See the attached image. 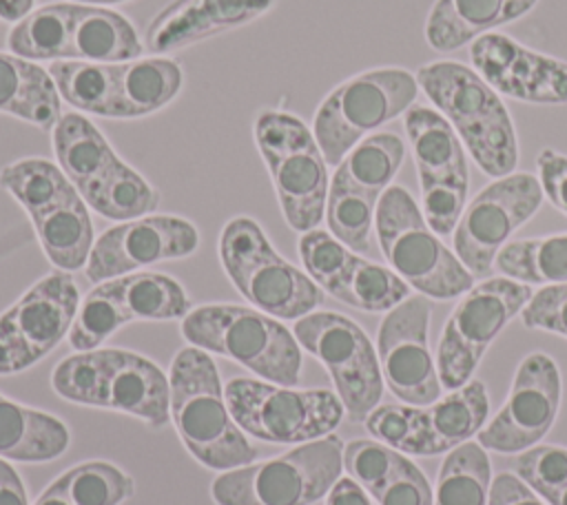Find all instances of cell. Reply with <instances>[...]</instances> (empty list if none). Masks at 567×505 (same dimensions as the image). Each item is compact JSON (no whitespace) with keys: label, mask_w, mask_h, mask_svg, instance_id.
I'll return each mask as SVG.
<instances>
[{"label":"cell","mask_w":567,"mask_h":505,"mask_svg":"<svg viewBox=\"0 0 567 505\" xmlns=\"http://www.w3.org/2000/svg\"><path fill=\"white\" fill-rule=\"evenodd\" d=\"M275 0H173L146 27L153 53L177 51L244 27L272 9Z\"/></svg>","instance_id":"20"},{"label":"cell","mask_w":567,"mask_h":505,"mask_svg":"<svg viewBox=\"0 0 567 505\" xmlns=\"http://www.w3.org/2000/svg\"><path fill=\"white\" fill-rule=\"evenodd\" d=\"M489 414L483 381H467L447 396L425 405V456L443 454L476 436Z\"/></svg>","instance_id":"27"},{"label":"cell","mask_w":567,"mask_h":505,"mask_svg":"<svg viewBox=\"0 0 567 505\" xmlns=\"http://www.w3.org/2000/svg\"><path fill=\"white\" fill-rule=\"evenodd\" d=\"M492 465L481 443L467 441L450 450L439 467L434 505H487Z\"/></svg>","instance_id":"34"},{"label":"cell","mask_w":567,"mask_h":505,"mask_svg":"<svg viewBox=\"0 0 567 505\" xmlns=\"http://www.w3.org/2000/svg\"><path fill=\"white\" fill-rule=\"evenodd\" d=\"M29 217L44 255L58 270L73 272L86 266L95 233L89 206L78 190Z\"/></svg>","instance_id":"25"},{"label":"cell","mask_w":567,"mask_h":505,"mask_svg":"<svg viewBox=\"0 0 567 505\" xmlns=\"http://www.w3.org/2000/svg\"><path fill=\"white\" fill-rule=\"evenodd\" d=\"M372 498L379 505H434V492L425 474L405 454Z\"/></svg>","instance_id":"45"},{"label":"cell","mask_w":567,"mask_h":505,"mask_svg":"<svg viewBox=\"0 0 567 505\" xmlns=\"http://www.w3.org/2000/svg\"><path fill=\"white\" fill-rule=\"evenodd\" d=\"M69 427L53 414L13 403L0 394V458L44 463L69 447Z\"/></svg>","instance_id":"26"},{"label":"cell","mask_w":567,"mask_h":505,"mask_svg":"<svg viewBox=\"0 0 567 505\" xmlns=\"http://www.w3.org/2000/svg\"><path fill=\"white\" fill-rule=\"evenodd\" d=\"M527 328L554 332L567 339V284L543 286L520 310Z\"/></svg>","instance_id":"46"},{"label":"cell","mask_w":567,"mask_h":505,"mask_svg":"<svg viewBox=\"0 0 567 505\" xmlns=\"http://www.w3.org/2000/svg\"><path fill=\"white\" fill-rule=\"evenodd\" d=\"M549 505H567V485L554 496V501Z\"/></svg>","instance_id":"53"},{"label":"cell","mask_w":567,"mask_h":505,"mask_svg":"<svg viewBox=\"0 0 567 505\" xmlns=\"http://www.w3.org/2000/svg\"><path fill=\"white\" fill-rule=\"evenodd\" d=\"M109 281L131 321L184 319L193 310L182 284L168 275L137 270Z\"/></svg>","instance_id":"31"},{"label":"cell","mask_w":567,"mask_h":505,"mask_svg":"<svg viewBox=\"0 0 567 505\" xmlns=\"http://www.w3.org/2000/svg\"><path fill=\"white\" fill-rule=\"evenodd\" d=\"M224 396L244 434L266 443L297 445L321 439L341 423L346 412L330 390H295L246 377L230 379Z\"/></svg>","instance_id":"10"},{"label":"cell","mask_w":567,"mask_h":505,"mask_svg":"<svg viewBox=\"0 0 567 505\" xmlns=\"http://www.w3.org/2000/svg\"><path fill=\"white\" fill-rule=\"evenodd\" d=\"M532 286L509 277H489L472 286L450 312L439 346L441 385L456 390L470 381L489 343L532 299Z\"/></svg>","instance_id":"11"},{"label":"cell","mask_w":567,"mask_h":505,"mask_svg":"<svg viewBox=\"0 0 567 505\" xmlns=\"http://www.w3.org/2000/svg\"><path fill=\"white\" fill-rule=\"evenodd\" d=\"M0 186L27 215L40 213L78 190L58 164L42 157H24L7 164L0 171Z\"/></svg>","instance_id":"35"},{"label":"cell","mask_w":567,"mask_h":505,"mask_svg":"<svg viewBox=\"0 0 567 505\" xmlns=\"http://www.w3.org/2000/svg\"><path fill=\"white\" fill-rule=\"evenodd\" d=\"M512 470L545 503H551L567 485V447L532 445L516 454Z\"/></svg>","instance_id":"43"},{"label":"cell","mask_w":567,"mask_h":505,"mask_svg":"<svg viewBox=\"0 0 567 505\" xmlns=\"http://www.w3.org/2000/svg\"><path fill=\"white\" fill-rule=\"evenodd\" d=\"M73 2H49L29 11L7 35L9 51L31 62L69 60Z\"/></svg>","instance_id":"33"},{"label":"cell","mask_w":567,"mask_h":505,"mask_svg":"<svg viewBox=\"0 0 567 505\" xmlns=\"http://www.w3.org/2000/svg\"><path fill=\"white\" fill-rule=\"evenodd\" d=\"M0 113L53 128L62 115V97L51 73L38 62L0 51Z\"/></svg>","instance_id":"24"},{"label":"cell","mask_w":567,"mask_h":505,"mask_svg":"<svg viewBox=\"0 0 567 505\" xmlns=\"http://www.w3.org/2000/svg\"><path fill=\"white\" fill-rule=\"evenodd\" d=\"M89 208L113 221L151 215L159 206V193L122 159L113 162L97 179L78 190Z\"/></svg>","instance_id":"29"},{"label":"cell","mask_w":567,"mask_h":505,"mask_svg":"<svg viewBox=\"0 0 567 505\" xmlns=\"http://www.w3.org/2000/svg\"><path fill=\"white\" fill-rule=\"evenodd\" d=\"M403 124L419 173L423 217L439 237L452 235L470 188L465 146L452 124L432 106H410Z\"/></svg>","instance_id":"13"},{"label":"cell","mask_w":567,"mask_h":505,"mask_svg":"<svg viewBox=\"0 0 567 505\" xmlns=\"http://www.w3.org/2000/svg\"><path fill=\"white\" fill-rule=\"evenodd\" d=\"M405 157V144L396 133L381 131L363 137L334 168L332 182L381 197L392 186Z\"/></svg>","instance_id":"30"},{"label":"cell","mask_w":567,"mask_h":505,"mask_svg":"<svg viewBox=\"0 0 567 505\" xmlns=\"http://www.w3.org/2000/svg\"><path fill=\"white\" fill-rule=\"evenodd\" d=\"M536 171L543 193L560 213L567 215V155L554 148H543L536 157Z\"/></svg>","instance_id":"47"},{"label":"cell","mask_w":567,"mask_h":505,"mask_svg":"<svg viewBox=\"0 0 567 505\" xmlns=\"http://www.w3.org/2000/svg\"><path fill=\"white\" fill-rule=\"evenodd\" d=\"M33 11V0H0V18L18 22Z\"/></svg>","instance_id":"51"},{"label":"cell","mask_w":567,"mask_h":505,"mask_svg":"<svg viewBox=\"0 0 567 505\" xmlns=\"http://www.w3.org/2000/svg\"><path fill=\"white\" fill-rule=\"evenodd\" d=\"M494 266L503 277L527 286L567 284V233L507 241Z\"/></svg>","instance_id":"32"},{"label":"cell","mask_w":567,"mask_h":505,"mask_svg":"<svg viewBox=\"0 0 567 505\" xmlns=\"http://www.w3.org/2000/svg\"><path fill=\"white\" fill-rule=\"evenodd\" d=\"M71 2H82V4H97V7H106V4H120L126 0H71Z\"/></svg>","instance_id":"52"},{"label":"cell","mask_w":567,"mask_h":505,"mask_svg":"<svg viewBox=\"0 0 567 505\" xmlns=\"http://www.w3.org/2000/svg\"><path fill=\"white\" fill-rule=\"evenodd\" d=\"M51 385L71 403L117 410L142 419L155 430L171 419L168 377L157 363L128 350L95 348L75 352L53 368Z\"/></svg>","instance_id":"3"},{"label":"cell","mask_w":567,"mask_h":505,"mask_svg":"<svg viewBox=\"0 0 567 505\" xmlns=\"http://www.w3.org/2000/svg\"><path fill=\"white\" fill-rule=\"evenodd\" d=\"M182 337L206 352L233 359L277 385H297L301 377V346L295 334L257 308L208 303L182 319Z\"/></svg>","instance_id":"4"},{"label":"cell","mask_w":567,"mask_h":505,"mask_svg":"<svg viewBox=\"0 0 567 505\" xmlns=\"http://www.w3.org/2000/svg\"><path fill=\"white\" fill-rule=\"evenodd\" d=\"M299 257L306 268V275L328 295L339 286L350 259L354 252L341 244L332 233L312 228L299 237Z\"/></svg>","instance_id":"42"},{"label":"cell","mask_w":567,"mask_h":505,"mask_svg":"<svg viewBox=\"0 0 567 505\" xmlns=\"http://www.w3.org/2000/svg\"><path fill=\"white\" fill-rule=\"evenodd\" d=\"M543 197V186L532 173L514 171L481 188L465 204L452 233V246L461 264L474 277L489 275L501 248L536 215Z\"/></svg>","instance_id":"14"},{"label":"cell","mask_w":567,"mask_h":505,"mask_svg":"<svg viewBox=\"0 0 567 505\" xmlns=\"http://www.w3.org/2000/svg\"><path fill=\"white\" fill-rule=\"evenodd\" d=\"M416 75L403 66H379L337 84L317 106L312 135L337 166L363 137L405 115L419 95Z\"/></svg>","instance_id":"6"},{"label":"cell","mask_w":567,"mask_h":505,"mask_svg":"<svg viewBox=\"0 0 567 505\" xmlns=\"http://www.w3.org/2000/svg\"><path fill=\"white\" fill-rule=\"evenodd\" d=\"M377 204L379 197L330 179L323 215L328 221V230L354 252L370 250Z\"/></svg>","instance_id":"39"},{"label":"cell","mask_w":567,"mask_h":505,"mask_svg":"<svg viewBox=\"0 0 567 505\" xmlns=\"http://www.w3.org/2000/svg\"><path fill=\"white\" fill-rule=\"evenodd\" d=\"M430 312L427 297H408L385 312L377 334L383 381L410 405H430L441 399L443 385L427 346Z\"/></svg>","instance_id":"16"},{"label":"cell","mask_w":567,"mask_h":505,"mask_svg":"<svg viewBox=\"0 0 567 505\" xmlns=\"http://www.w3.org/2000/svg\"><path fill=\"white\" fill-rule=\"evenodd\" d=\"M363 423L372 436L394 447L396 452L425 456V408L410 403L379 405L365 416Z\"/></svg>","instance_id":"41"},{"label":"cell","mask_w":567,"mask_h":505,"mask_svg":"<svg viewBox=\"0 0 567 505\" xmlns=\"http://www.w3.org/2000/svg\"><path fill=\"white\" fill-rule=\"evenodd\" d=\"M199 246V233L193 221L177 215H144L106 228L93 244L84 272L89 281L100 284L140 268L184 259Z\"/></svg>","instance_id":"18"},{"label":"cell","mask_w":567,"mask_h":505,"mask_svg":"<svg viewBox=\"0 0 567 505\" xmlns=\"http://www.w3.org/2000/svg\"><path fill=\"white\" fill-rule=\"evenodd\" d=\"M126 323H131V319L126 317L111 281H100L80 301V308L66 334L69 346L78 352L95 350Z\"/></svg>","instance_id":"40"},{"label":"cell","mask_w":567,"mask_h":505,"mask_svg":"<svg viewBox=\"0 0 567 505\" xmlns=\"http://www.w3.org/2000/svg\"><path fill=\"white\" fill-rule=\"evenodd\" d=\"M401 458V452L381 441L357 439L343 445V467L368 494H374L392 476Z\"/></svg>","instance_id":"44"},{"label":"cell","mask_w":567,"mask_h":505,"mask_svg":"<svg viewBox=\"0 0 567 505\" xmlns=\"http://www.w3.org/2000/svg\"><path fill=\"white\" fill-rule=\"evenodd\" d=\"M374 230L390 268L423 297L456 299L474 286V275L427 226L403 186H390L379 197Z\"/></svg>","instance_id":"5"},{"label":"cell","mask_w":567,"mask_h":505,"mask_svg":"<svg viewBox=\"0 0 567 505\" xmlns=\"http://www.w3.org/2000/svg\"><path fill=\"white\" fill-rule=\"evenodd\" d=\"M217 250L228 279L257 310L297 321L321 306L323 290L270 246L255 219L226 221Z\"/></svg>","instance_id":"7"},{"label":"cell","mask_w":567,"mask_h":505,"mask_svg":"<svg viewBox=\"0 0 567 505\" xmlns=\"http://www.w3.org/2000/svg\"><path fill=\"white\" fill-rule=\"evenodd\" d=\"M255 144L268 166L284 219L306 233L319 226L328 199V164L306 126L286 111H261L252 124Z\"/></svg>","instance_id":"8"},{"label":"cell","mask_w":567,"mask_h":505,"mask_svg":"<svg viewBox=\"0 0 567 505\" xmlns=\"http://www.w3.org/2000/svg\"><path fill=\"white\" fill-rule=\"evenodd\" d=\"M472 69L498 93L527 104H567V62L520 44L507 33H485L470 44Z\"/></svg>","instance_id":"19"},{"label":"cell","mask_w":567,"mask_h":505,"mask_svg":"<svg viewBox=\"0 0 567 505\" xmlns=\"http://www.w3.org/2000/svg\"><path fill=\"white\" fill-rule=\"evenodd\" d=\"M332 297L365 312H388L410 297V286L392 268L354 255Z\"/></svg>","instance_id":"36"},{"label":"cell","mask_w":567,"mask_h":505,"mask_svg":"<svg viewBox=\"0 0 567 505\" xmlns=\"http://www.w3.org/2000/svg\"><path fill=\"white\" fill-rule=\"evenodd\" d=\"M540 0H434L425 18V42L434 51H456L527 16Z\"/></svg>","instance_id":"21"},{"label":"cell","mask_w":567,"mask_h":505,"mask_svg":"<svg viewBox=\"0 0 567 505\" xmlns=\"http://www.w3.org/2000/svg\"><path fill=\"white\" fill-rule=\"evenodd\" d=\"M416 82L452 124L474 164L489 177H505L518 164L514 120L501 95L467 64L436 60L419 66Z\"/></svg>","instance_id":"1"},{"label":"cell","mask_w":567,"mask_h":505,"mask_svg":"<svg viewBox=\"0 0 567 505\" xmlns=\"http://www.w3.org/2000/svg\"><path fill=\"white\" fill-rule=\"evenodd\" d=\"M171 421L190 452L210 470H235L257 461V447L233 419L213 357L182 348L168 372Z\"/></svg>","instance_id":"2"},{"label":"cell","mask_w":567,"mask_h":505,"mask_svg":"<svg viewBox=\"0 0 567 505\" xmlns=\"http://www.w3.org/2000/svg\"><path fill=\"white\" fill-rule=\"evenodd\" d=\"M560 372L545 352L527 354L514 374L507 401L476 434L485 450L518 454L536 445L554 425L560 408Z\"/></svg>","instance_id":"17"},{"label":"cell","mask_w":567,"mask_h":505,"mask_svg":"<svg viewBox=\"0 0 567 505\" xmlns=\"http://www.w3.org/2000/svg\"><path fill=\"white\" fill-rule=\"evenodd\" d=\"M144 53L135 27L120 13L97 4L73 2L69 60L131 62Z\"/></svg>","instance_id":"23"},{"label":"cell","mask_w":567,"mask_h":505,"mask_svg":"<svg viewBox=\"0 0 567 505\" xmlns=\"http://www.w3.org/2000/svg\"><path fill=\"white\" fill-rule=\"evenodd\" d=\"M487 505H547L536 492H532L516 474L503 472L492 478Z\"/></svg>","instance_id":"48"},{"label":"cell","mask_w":567,"mask_h":505,"mask_svg":"<svg viewBox=\"0 0 567 505\" xmlns=\"http://www.w3.org/2000/svg\"><path fill=\"white\" fill-rule=\"evenodd\" d=\"M60 97L82 113L106 117L113 95L115 64L86 60H58L49 69Z\"/></svg>","instance_id":"37"},{"label":"cell","mask_w":567,"mask_h":505,"mask_svg":"<svg viewBox=\"0 0 567 505\" xmlns=\"http://www.w3.org/2000/svg\"><path fill=\"white\" fill-rule=\"evenodd\" d=\"M55 483L69 505H120L135 492L133 478L106 461L78 463Z\"/></svg>","instance_id":"38"},{"label":"cell","mask_w":567,"mask_h":505,"mask_svg":"<svg viewBox=\"0 0 567 505\" xmlns=\"http://www.w3.org/2000/svg\"><path fill=\"white\" fill-rule=\"evenodd\" d=\"M326 505H372V503L368 492L354 478L346 476L330 487Z\"/></svg>","instance_id":"50"},{"label":"cell","mask_w":567,"mask_h":505,"mask_svg":"<svg viewBox=\"0 0 567 505\" xmlns=\"http://www.w3.org/2000/svg\"><path fill=\"white\" fill-rule=\"evenodd\" d=\"M341 470L343 443L326 434L277 458L219 474L210 494L217 505H312L328 496Z\"/></svg>","instance_id":"9"},{"label":"cell","mask_w":567,"mask_h":505,"mask_svg":"<svg viewBox=\"0 0 567 505\" xmlns=\"http://www.w3.org/2000/svg\"><path fill=\"white\" fill-rule=\"evenodd\" d=\"M184 84V71L173 58H137L115 64L113 95L106 117L133 120L171 104Z\"/></svg>","instance_id":"22"},{"label":"cell","mask_w":567,"mask_h":505,"mask_svg":"<svg viewBox=\"0 0 567 505\" xmlns=\"http://www.w3.org/2000/svg\"><path fill=\"white\" fill-rule=\"evenodd\" d=\"M292 334L330 372L348 419L363 423L383 394L379 354L363 328L346 315L317 310L299 317Z\"/></svg>","instance_id":"12"},{"label":"cell","mask_w":567,"mask_h":505,"mask_svg":"<svg viewBox=\"0 0 567 505\" xmlns=\"http://www.w3.org/2000/svg\"><path fill=\"white\" fill-rule=\"evenodd\" d=\"M53 151L58 166L78 190L97 179L113 162L120 159L102 131L82 113L60 115L53 126Z\"/></svg>","instance_id":"28"},{"label":"cell","mask_w":567,"mask_h":505,"mask_svg":"<svg viewBox=\"0 0 567 505\" xmlns=\"http://www.w3.org/2000/svg\"><path fill=\"white\" fill-rule=\"evenodd\" d=\"M80 308L73 277L55 270L0 315V374H16L47 357L71 330Z\"/></svg>","instance_id":"15"},{"label":"cell","mask_w":567,"mask_h":505,"mask_svg":"<svg viewBox=\"0 0 567 505\" xmlns=\"http://www.w3.org/2000/svg\"><path fill=\"white\" fill-rule=\"evenodd\" d=\"M0 505H29L18 472L4 458H0Z\"/></svg>","instance_id":"49"}]
</instances>
